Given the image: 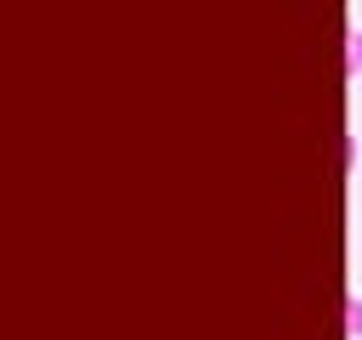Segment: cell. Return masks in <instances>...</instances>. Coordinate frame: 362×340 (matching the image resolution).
Returning a JSON list of instances; mask_svg holds the SVG:
<instances>
[{
  "mask_svg": "<svg viewBox=\"0 0 362 340\" xmlns=\"http://www.w3.org/2000/svg\"><path fill=\"white\" fill-rule=\"evenodd\" d=\"M345 334L362 340V295H345Z\"/></svg>",
  "mask_w": 362,
  "mask_h": 340,
  "instance_id": "1",
  "label": "cell"
},
{
  "mask_svg": "<svg viewBox=\"0 0 362 340\" xmlns=\"http://www.w3.org/2000/svg\"><path fill=\"white\" fill-rule=\"evenodd\" d=\"M345 45H351V51H345V74H362V28H351Z\"/></svg>",
  "mask_w": 362,
  "mask_h": 340,
  "instance_id": "2",
  "label": "cell"
}]
</instances>
